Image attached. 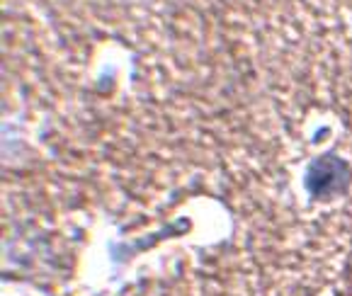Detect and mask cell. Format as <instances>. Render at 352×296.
<instances>
[{
    "label": "cell",
    "mask_w": 352,
    "mask_h": 296,
    "mask_svg": "<svg viewBox=\"0 0 352 296\" xmlns=\"http://www.w3.org/2000/svg\"><path fill=\"white\" fill-rule=\"evenodd\" d=\"M347 180H350V170L338 158H321L318 163H314V168L309 172L311 192L318 194V197L345 190Z\"/></svg>",
    "instance_id": "6da1fadb"
}]
</instances>
